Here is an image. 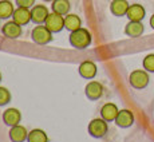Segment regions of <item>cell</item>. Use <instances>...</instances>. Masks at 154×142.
Returning a JSON list of instances; mask_svg holds the SVG:
<instances>
[{
    "label": "cell",
    "instance_id": "cb8c5ba5",
    "mask_svg": "<svg viewBox=\"0 0 154 142\" xmlns=\"http://www.w3.org/2000/svg\"><path fill=\"white\" fill-rule=\"evenodd\" d=\"M17 7H26V8H32L35 5V0H16Z\"/></svg>",
    "mask_w": 154,
    "mask_h": 142
},
{
    "label": "cell",
    "instance_id": "8fae6325",
    "mask_svg": "<svg viewBox=\"0 0 154 142\" xmlns=\"http://www.w3.org/2000/svg\"><path fill=\"white\" fill-rule=\"evenodd\" d=\"M12 20L15 23H17L19 26H26L31 22V11L29 8L26 7H17L14 11L12 15Z\"/></svg>",
    "mask_w": 154,
    "mask_h": 142
},
{
    "label": "cell",
    "instance_id": "9a60e30c",
    "mask_svg": "<svg viewBox=\"0 0 154 142\" xmlns=\"http://www.w3.org/2000/svg\"><path fill=\"white\" fill-rule=\"evenodd\" d=\"M145 15H146L145 8L142 7L141 4H131L126 12V16L129 17V20H131V22H142Z\"/></svg>",
    "mask_w": 154,
    "mask_h": 142
},
{
    "label": "cell",
    "instance_id": "ac0fdd59",
    "mask_svg": "<svg viewBox=\"0 0 154 142\" xmlns=\"http://www.w3.org/2000/svg\"><path fill=\"white\" fill-rule=\"evenodd\" d=\"M125 34L130 38H138L143 34V24L141 22H131L130 20L125 27Z\"/></svg>",
    "mask_w": 154,
    "mask_h": 142
},
{
    "label": "cell",
    "instance_id": "e0dca14e",
    "mask_svg": "<svg viewBox=\"0 0 154 142\" xmlns=\"http://www.w3.org/2000/svg\"><path fill=\"white\" fill-rule=\"evenodd\" d=\"M129 7L130 5L127 0H112L110 4V11L115 16H123V15H126Z\"/></svg>",
    "mask_w": 154,
    "mask_h": 142
},
{
    "label": "cell",
    "instance_id": "7402d4cb",
    "mask_svg": "<svg viewBox=\"0 0 154 142\" xmlns=\"http://www.w3.org/2000/svg\"><path fill=\"white\" fill-rule=\"evenodd\" d=\"M8 102H11V93L0 86V106H5Z\"/></svg>",
    "mask_w": 154,
    "mask_h": 142
},
{
    "label": "cell",
    "instance_id": "ffe728a7",
    "mask_svg": "<svg viewBox=\"0 0 154 142\" xmlns=\"http://www.w3.org/2000/svg\"><path fill=\"white\" fill-rule=\"evenodd\" d=\"M14 4L10 0H2L0 2V19H8L14 15Z\"/></svg>",
    "mask_w": 154,
    "mask_h": 142
},
{
    "label": "cell",
    "instance_id": "7a4b0ae2",
    "mask_svg": "<svg viewBox=\"0 0 154 142\" xmlns=\"http://www.w3.org/2000/svg\"><path fill=\"white\" fill-rule=\"evenodd\" d=\"M31 39L34 40L36 44L44 46V44H48L52 40V32L50 31L44 24H38L36 27L32 29Z\"/></svg>",
    "mask_w": 154,
    "mask_h": 142
},
{
    "label": "cell",
    "instance_id": "6da1fadb",
    "mask_svg": "<svg viewBox=\"0 0 154 142\" xmlns=\"http://www.w3.org/2000/svg\"><path fill=\"white\" fill-rule=\"evenodd\" d=\"M70 44L78 50H85L91 44V34L88 29L81 27L70 34Z\"/></svg>",
    "mask_w": 154,
    "mask_h": 142
},
{
    "label": "cell",
    "instance_id": "44dd1931",
    "mask_svg": "<svg viewBox=\"0 0 154 142\" xmlns=\"http://www.w3.org/2000/svg\"><path fill=\"white\" fill-rule=\"evenodd\" d=\"M27 142H48V137H47L46 131L40 129H34L28 133Z\"/></svg>",
    "mask_w": 154,
    "mask_h": 142
},
{
    "label": "cell",
    "instance_id": "277c9868",
    "mask_svg": "<svg viewBox=\"0 0 154 142\" xmlns=\"http://www.w3.org/2000/svg\"><path fill=\"white\" fill-rule=\"evenodd\" d=\"M107 133V122L103 118H95L88 123V134L94 138H102Z\"/></svg>",
    "mask_w": 154,
    "mask_h": 142
},
{
    "label": "cell",
    "instance_id": "5b68a950",
    "mask_svg": "<svg viewBox=\"0 0 154 142\" xmlns=\"http://www.w3.org/2000/svg\"><path fill=\"white\" fill-rule=\"evenodd\" d=\"M44 26H46L52 34H54V32H60L62 29L64 28V16L58 15L55 12H51L47 16L46 22H44Z\"/></svg>",
    "mask_w": 154,
    "mask_h": 142
},
{
    "label": "cell",
    "instance_id": "5bb4252c",
    "mask_svg": "<svg viewBox=\"0 0 154 142\" xmlns=\"http://www.w3.org/2000/svg\"><path fill=\"white\" fill-rule=\"evenodd\" d=\"M118 113H119V110H118L117 105H114V103H111V102L105 103V105L102 106V109H100V117H102L106 122L115 121Z\"/></svg>",
    "mask_w": 154,
    "mask_h": 142
},
{
    "label": "cell",
    "instance_id": "7c38bea8",
    "mask_svg": "<svg viewBox=\"0 0 154 142\" xmlns=\"http://www.w3.org/2000/svg\"><path fill=\"white\" fill-rule=\"evenodd\" d=\"M8 137H10V140L12 142H24V141H27V138H28V131L24 126L16 125L10 129Z\"/></svg>",
    "mask_w": 154,
    "mask_h": 142
},
{
    "label": "cell",
    "instance_id": "30bf717a",
    "mask_svg": "<svg viewBox=\"0 0 154 142\" xmlns=\"http://www.w3.org/2000/svg\"><path fill=\"white\" fill-rule=\"evenodd\" d=\"M79 75L85 79H93L94 76L97 75V71H98V67L94 62L91 60H85L79 64Z\"/></svg>",
    "mask_w": 154,
    "mask_h": 142
},
{
    "label": "cell",
    "instance_id": "8992f818",
    "mask_svg": "<svg viewBox=\"0 0 154 142\" xmlns=\"http://www.w3.org/2000/svg\"><path fill=\"white\" fill-rule=\"evenodd\" d=\"M48 15L50 11L46 5L36 4L31 8V22H34L35 24H44Z\"/></svg>",
    "mask_w": 154,
    "mask_h": 142
},
{
    "label": "cell",
    "instance_id": "2e32d148",
    "mask_svg": "<svg viewBox=\"0 0 154 142\" xmlns=\"http://www.w3.org/2000/svg\"><path fill=\"white\" fill-rule=\"evenodd\" d=\"M82 27V19L75 14H67L64 16V28L70 32L76 31Z\"/></svg>",
    "mask_w": 154,
    "mask_h": 142
},
{
    "label": "cell",
    "instance_id": "3957f363",
    "mask_svg": "<svg viewBox=\"0 0 154 142\" xmlns=\"http://www.w3.org/2000/svg\"><path fill=\"white\" fill-rule=\"evenodd\" d=\"M129 82L130 85L134 88H145L149 85V74L146 70H134L129 76Z\"/></svg>",
    "mask_w": 154,
    "mask_h": 142
},
{
    "label": "cell",
    "instance_id": "603a6c76",
    "mask_svg": "<svg viewBox=\"0 0 154 142\" xmlns=\"http://www.w3.org/2000/svg\"><path fill=\"white\" fill-rule=\"evenodd\" d=\"M143 69L150 73H154V54H149L146 55L143 59Z\"/></svg>",
    "mask_w": 154,
    "mask_h": 142
},
{
    "label": "cell",
    "instance_id": "4fadbf2b",
    "mask_svg": "<svg viewBox=\"0 0 154 142\" xmlns=\"http://www.w3.org/2000/svg\"><path fill=\"white\" fill-rule=\"evenodd\" d=\"M115 123L119 128H130L134 123V114L130 110H119L117 118H115Z\"/></svg>",
    "mask_w": 154,
    "mask_h": 142
},
{
    "label": "cell",
    "instance_id": "4316f807",
    "mask_svg": "<svg viewBox=\"0 0 154 142\" xmlns=\"http://www.w3.org/2000/svg\"><path fill=\"white\" fill-rule=\"evenodd\" d=\"M0 82H2V73H0Z\"/></svg>",
    "mask_w": 154,
    "mask_h": 142
},
{
    "label": "cell",
    "instance_id": "9c48e42d",
    "mask_svg": "<svg viewBox=\"0 0 154 142\" xmlns=\"http://www.w3.org/2000/svg\"><path fill=\"white\" fill-rule=\"evenodd\" d=\"M2 34L8 39H17L22 35V26L15 23L14 20H10L2 27Z\"/></svg>",
    "mask_w": 154,
    "mask_h": 142
},
{
    "label": "cell",
    "instance_id": "d4e9b609",
    "mask_svg": "<svg viewBox=\"0 0 154 142\" xmlns=\"http://www.w3.org/2000/svg\"><path fill=\"white\" fill-rule=\"evenodd\" d=\"M150 26H152V28L154 29V14L152 15V17H150Z\"/></svg>",
    "mask_w": 154,
    "mask_h": 142
},
{
    "label": "cell",
    "instance_id": "52a82bcc",
    "mask_svg": "<svg viewBox=\"0 0 154 142\" xmlns=\"http://www.w3.org/2000/svg\"><path fill=\"white\" fill-rule=\"evenodd\" d=\"M85 93H86V97L90 100H97L103 95V86L102 83H99L97 81H91L86 85Z\"/></svg>",
    "mask_w": 154,
    "mask_h": 142
},
{
    "label": "cell",
    "instance_id": "484cf974",
    "mask_svg": "<svg viewBox=\"0 0 154 142\" xmlns=\"http://www.w3.org/2000/svg\"><path fill=\"white\" fill-rule=\"evenodd\" d=\"M43 2H54V0H43Z\"/></svg>",
    "mask_w": 154,
    "mask_h": 142
},
{
    "label": "cell",
    "instance_id": "d6986e66",
    "mask_svg": "<svg viewBox=\"0 0 154 142\" xmlns=\"http://www.w3.org/2000/svg\"><path fill=\"white\" fill-rule=\"evenodd\" d=\"M70 8H71V4L69 0H54L52 2V12L62 15V16L69 14Z\"/></svg>",
    "mask_w": 154,
    "mask_h": 142
},
{
    "label": "cell",
    "instance_id": "ba28073f",
    "mask_svg": "<svg viewBox=\"0 0 154 142\" xmlns=\"http://www.w3.org/2000/svg\"><path fill=\"white\" fill-rule=\"evenodd\" d=\"M2 118H3V122H4L5 125L12 128V126L19 125V122L22 121V114H20V111L17 110V109L10 107V109H7V110H4Z\"/></svg>",
    "mask_w": 154,
    "mask_h": 142
}]
</instances>
